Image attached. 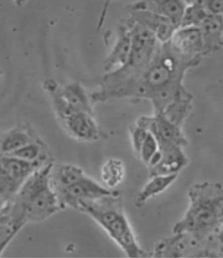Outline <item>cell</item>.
Instances as JSON below:
<instances>
[{
  "label": "cell",
  "mask_w": 223,
  "mask_h": 258,
  "mask_svg": "<svg viewBox=\"0 0 223 258\" xmlns=\"http://www.w3.org/2000/svg\"><path fill=\"white\" fill-rule=\"evenodd\" d=\"M200 62L181 57L168 42L161 43L154 57L143 71L123 84L95 96L93 101L97 104L122 98L146 100L152 104L154 113L163 112L179 100L192 98L183 86V78L189 70Z\"/></svg>",
  "instance_id": "6da1fadb"
},
{
  "label": "cell",
  "mask_w": 223,
  "mask_h": 258,
  "mask_svg": "<svg viewBox=\"0 0 223 258\" xmlns=\"http://www.w3.org/2000/svg\"><path fill=\"white\" fill-rule=\"evenodd\" d=\"M189 207L184 216L174 224V234H189L199 240L217 233L223 223V186L220 183L204 181L190 187Z\"/></svg>",
  "instance_id": "7a4b0ae2"
},
{
  "label": "cell",
  "mask_w": 223,
  "mask_h": 258,
  "mask_svg": "<svg viewBox=\"0 0 223 258\" xmlns=\"http://www.w3.org/2000/svg\"><path fill=\"white\" fill-rule=\"evenodd\" d=\"M53 168L51 163L39 168L22 185L15 205L17 226L24 222H41L62 210L52 183Z\"/></svg>",
  "instance_id": "3957f363"
},
{
  "label": "cell",
  "mask_w": 223,
  "mask_h": 258,
  "mask_svg": "<svg viewBox=\"0 0 223 258\" xmlns=\"http://www.w3.org/2000/svg\"><path fill=\"white\" fill-rule=\"evenodd\" d=\"M51 180L62 210L71 207L78 211L81 202L116 196L111 189L87 176L82 168L69 164L61 165L54 172L52 170Z\"/></svg>",
  "instance_id": "277c9868"
},
{
  "label": "cell",
  "mask_w": 223,
  "mask_h": 258,
  "mask_svg": "<svg viewBox=\"0 0 223 258\" xmlns=\"http://www.w3.org/2000/svg\"><path fill=\"white\" fill-rule=\"evenodd\" d=\"M107 198L81 202L78 211L87 214L101 226L127 256L131 258L144 256V250L140 246L126 214L122 210L106 204Z\"/></svg>",
  "instance_id": "5b68a950"
},
{
  "label": "cell",
  "mask_w": 223,
  "mask_h": 258,
  "mask_svg": "<svg viewBox=\"0 0 223 258\" xmlns=\"http://www.w3.org/2000/svg\"><path fill=\"white\" fill-rule=\"evenodd\" d=\"M47 165L40 161L22 160L11 155L0 158V197L5 200L7 197L18 193L30 175Z\"/></svg>",
  "instance_id": "8992f818"
},
{
  "label": "cell",
  "mask_w": 223,
  "mask_h": 258,
  "mask_svg": "<svg viewBox=\"0 0 223 258\" xmlns=\"http://www.w3.org/2000/svg\"><path fill=\"white\" fill-rule=\"evenodd\" d=\"M66 132L78 141L94 142L100 137V128L95 115L68 110L56 116Z\"/></svg>",
  "instance_id": "52a82bcc"
},
{
  "label": "cell",
  "mask_w": 223,
  "mask_h": 258,
  "mask_svg": "<svg viewBox=\"0 0 223 258\" xmlns=\"http://www.w3.org/2000/svg\"><path fill=\"white\" fill-rule=\"evenodd\" d=\"M138 123L142 124L154 135L160 146L176 145L184 147L188 141L183 134L182 126L172 123L160 113L152 115H144L138 119Z\"/></svg>",
  "instance_id": "ba28073f"
},
{
  "label": "cell",
  "mask_w": 223,
  "mask_h": 258,
  "mask_svg": "<svg viewBox=\"0 0 223 258\" xmlns=\"http://www.w3.org/2000/svg\"><path fill=\"white\" fill-rule=\"evenodd\" d=\"M185 0H139L128 7L129 12H144L168 20L177 27L182 23L186 7Z\"/></svg>",
  "instance_id": "9c48e42d"
},
{
  "label": "cell",
  "mask_w": 223,
  "mask_h": 258,
  "mask_svg": "<svg viewBox=\"0 0 223 258\" xmlns=\"http://www.w3.org/2000/svg\"><path fill=\"white\" fill-rule=\"evenodd\" d=\"M167 42L171 49L181 57L189 60H201L203 42L198 26H180Z\"/></svg>",
  "instance_id": "30bf717a"
},
{
  "label": "cell",
  "mask_w": 223,
  "mask_h": 258,
  "mask_svg": "<svg viewBox=\"0 0 223 258\" xmlns=\"http://www.w3.org/2000/svg\"><path fill=\"white\" fill-rule=\"evenodd\" d=\"M132 34L129 19L122 21L118 25L117 38L110 52L103 61V71L105 73L115 71L123 67L130 57Z\"/></svg>",
  "instance_id": "8fae6325"
},
{
  "label": "cell",
  "mask_w": 223,
  "mask_h": 258,
  "mask_svg": "<svg viewBox=\"0 0 223 258\" xmlns=\"http://www.w3.org/2000/svg\"><path fill=\"white\" fill-rule=\"evenodd\" d=\"M160 160L150 168V177L155 175L178 174L189 163L182 147L176 145L160 146Z\"/></svg>",
  "instance_id": "7c38bea8"
},
{
  "label": "cell",
  "mask_w": 223,
  "mask_h": 258,
  "mask_svg": "<svg viewBox=\"0 0 223 258\" xmlns=\"http://www.w3.org/2000/svg\"><path fill=\"white\" fill-rule=\"evenodd\" d=\"M203 42V55L222 47L223 16L208 14L199 26Z\"/></svg>",
  "instance_id": "4fadbf2b"
},
{
  "label": "cell",
  "mask_w": 223,
  "mask_h": 258,
  "mask_svg": "<svg viewBox=\"0 0 223 258\" xmlns=\"http://www.w3.org/2000/svg\"><path fill=\"white\" fill-rule=\"evenodd\" d=\"M61 95L70 108L76 111H84L95 115L94 105L91 94L79 82L60 85Z\"/></svg>",
  "instance_id": "5bb4252c"
},
{
  "label": "cell",
  "mask_w": 223,
  "mask_h": 258,
  "mask_svg": "<svg viewBox=\"0 0 223 258\" xmlns=\"http://www.w3.org/2000/svg\"><path fill=\"white\" fill-rule=\"evenodd\" d=\"M177 178L178 174L150 176V180L137 195L136 203L138 206L143 205L151 198L163 193L176 180Z\"/></svg>",
  "instance_id": "9a60e30c"
},
{
  "label": "cell",
  "mask_w": 223,
  "mask_h": 258,
  "mask_svg": "<svg viewBox=\"0 0 223 258\" xmlns=\"http://www.w3.org/2000/svg\"><path fill=\"white\" fill-rule=\"evenodd\" d=\"M100 178L108 189L117 187L123 181L126 168L123 162L117 159H109L100 168Z\"/></svg>",
  "instance_id": "2e32d148"
},
{
  "label": "cell",
  "mask_w": 223,
  "mask_h": 258,
  "mask_svg": "<svg viewBox=\"0 0 223 258\" xmlns=\"http://www.w3.org/2000/svg\"><path fill=\"white\" fill-rule=\"evenodd\" d=\"M33 141L29 133L24 129L17 128L10 131L4 137L0 148L2 153L8 155Z\"/></svg>",
  "instance_id": "e0dca14e"
},
{
  "label": "cell",
  "mask_w": 223,
  "mask_h": 258,
  "mask_svg": "<svg viewBox=\"0 0 223 258\" xmlns=\"http://www.w3.org/2000/svg\"><path fill=\"white\" fill-rule=\"evenodd\" d=\"M208 13L203 6L202 0H196L186 7L181 26L200 25Z\"/></svg>",
  "instance_id": "ac0fdd59"
},
{
  "label": "cell",
  "mask_w": 223,
  "mask_h": 258,
  "mask_svg": "<svg viewBox=\"0 0 223 258\" xmlns=\"http://www.w3.org/2000/svg\"><path fill=\"white\" fill-rule=\"evenodd\" d=\"M202 2L208 14L223 16V0H202Z\"/></svg>",
  "instance_id": "d6986e66"
},
{
  "label": "cell",
  "mask_w": 223,
  "mask_h": 258,
  "mask_svg": "<svg viewBox=\"0 0 223 258\" xmlns=\"http://www.w3.org/2000/svg\"><path fill=\"white\" fill-rule=\"evenodd\" d=\"M113 1L114 0H103V4H102V9L101 10H100L99 15V18H98L97 26H96V28H97L98 31L101 30L102 28L104 27L107 16H108L109 10H110L111 4L113 3Z\"/></svg>",
  "instance_id": "ffe728a7"
},
{
  "label": "cell",
  "mask_w": 223,
  "mask_h": 258,
  "mask_svg": "<svg viewBox=\"0 0 223 258\" xmlns=\"http://www.w3.org/2000/svg\"><path fill=\"white\" fill-rule=\"evenodd\" d=\"M218 240L220 244V251L223 253V223L221 227L218 231Z\"/></svg>",
  "instance_id": "44dd1931"
},
{
  "label": "cell",
  "mask_w": 223,
  "mask_h": 258,
  "mask_svg": "<svg viewBox=\"0 0 223 258\" xmlns=\"http://www.w3.org/2000/svg\"><path fill=\"white\" fill-rule=\"evenodd\" d=\"M17 6H21L25 3L26 0H13Z\"/></svg>",
  "instance_id": "7402d4cb"
},
{
  "label": "cell",
  "mask_w": 223,
  "mask_h": 258,
  "mask_svg": "<svg viewBox=\"0 0 223 258\" xmlns=\"http://www.w3.org/2000/svg\"><path fill=\"white\" fill-rule=\"evenodd\" d=\"M4 203H5V201H4V199L0 197V211H2V209H3Z\"/></svg>",
  "instance_id": "603a6c76"
},
{
  "label": "cell",
  "mask_w": 223,
  "mask_h": 258,
  "mask_svg": "<svg viewBox=\"0 0 223 258\" xmlns=\"http://www.w3.org/2000/svg\"><path fill=\"white\" fill-rule=\"evenodd\" d=\"M222 45H223V39H222Z\"/></svg>",
  "instance_id": "cb8c5ba5"
}]
</instances>
